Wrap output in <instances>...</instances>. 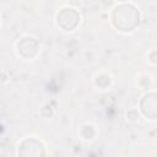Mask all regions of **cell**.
Here are the masks:
<instances>
[{"mask_svg":"<svg viewBox=\"0 0 157 157\" xmlns=\"http://www.w3.org/2000/svg\"><path fill=\"white\" fill-rule=\"evenodd\" d=\"M113 22L121 31H131L139 23V12L131 5H120L113 13Z\"/></svg>","mask_w":157,"mask_h":157,"instance_id":"6da1fadb","label":"cell"},{"mask_svg":"<svg viewBox=\"0 0 157 157\" xmlns=\"http://www.w3.org/2000/svg\"><path fill=\"white\" fill-rule=\"evenodd\" d=\"M25 142L29 148H27L25 144H22L18 151L21 157H43V146L40 142L36 140H26Z\"/></svg>","mask_w":157,"mask_h":157,"instance_id":"7a4b0ae2","label":"cell"}]
</instances>
